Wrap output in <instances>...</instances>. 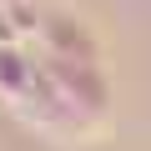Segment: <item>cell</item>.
Returning a JSON list of instances; mask_svg holds the SVG:
<instances>
[{
  "instance_id": "1",
  "label": "cell",
  "mask_w": 151,
  "mask_h": 151,
  "mask_svg": "<svg viewBox=\"0 0 151 151\" xmlns=\"http://www.w3.org/2000/svg\"><path fill=\"white\" fill-rule=\"evenodd\" d=\"M35 50L60 55V60H81V65H106V45H101V35L91 30V20L76 15V10H60V5H45Z\"/></svg>"
},
{
  "instance_id": "2",
  "label": "cell",
  "mask_w": 151,
  "mask_h": 151,
  "mask_svg": "<svg viewBox=\"0 0 151 151\" xmlns=\"http://www.w3.org/2000/svg\"><path fill=\"white\" fill-rule=\"evenodd\" d=\"M40 15H45V5H30V0H5V5H0V45H35V35H40Z\"/></svg>"
},
{
  "instance_id": "3",
  "label": "cell",
  "mask_w": 151,
  "mask_h": 151,
  "mask_svg": "<svg viewBox=\"0 0 151 151\" xmlns=\"http://www.w3.org/2000/svg\"><path fill=\"white\" fill-rule=\"evenodd\" d=\"M0 5H5V0H0ZM30 5H45V0H30Z\"/></svg>"
}]
</instances>
